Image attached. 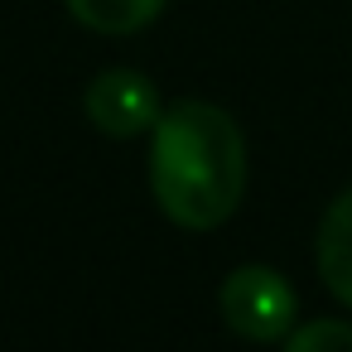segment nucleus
Instances as JSON below:
<instances>
[{
	"label": "nucleus",
	"mask_w": 352,
	"mask_h": 352,
	"mask_svg": "<svg viewBox=\"0 0 352 352\" xmlns=\"http://www.w3.org/2000/svg\"><path fill=\"white\" fill-rule=\"evenodd\" d=\"M150 193L188 232L222 227L246 193V140L212 102H174L150 131Z\"/></svg>",
	"instance_id": "obj_1"
},
{
	"label": "nucleus",
	"mask_w": 352,
	"mask_h": 352,
	"mask_svg": "<svg viewBox=\"0 0 352 352\" xmlns=\"http://www.w3.org/2000/svg\"><path fill=\"white\" fill-rule=\"evenodd\" d=\"M217 309L246 342H280L299 323V294L275 265H236L217 289Z\"/></svg>",
	"instance_id": "obj_2"
},
{
	"label": "nucleus",
	"mask_w": 352,
	"mask_h": 352,
	"mask_svg": "<svg viewBox=\"0 0 352 352\" xmlns=\"http://www.w3.org/2000/svg\"><path fill=\"white\" fill-rule=\"evenodd\" d=\"M82 107H87V121L102 135H116V140L150 135L155 121L164 116L160 87L145 73H135V68H107V73H97L87 82V92H82Z\"/></svg>",
	"instance_id": "obj_3"
},
{
	"label": "nucleus",
	"mask_w": 352,
	"mask_h": 352,
	"mask_svg": "<svg viewBox=\"0 0 352 352\" xmlns=\"http://www.w3.org/2000/svg\"><path fill=\"white\" fill-rule=\"evenodd\" d=\"M314 256H318V280L328 285V294L352 309V188H342L328 203V212L318 222Z\"/></svg>",
	"instance_id": "obj_4"
},
{
	"label": "nucleus",
	"mask_w": 352,
	"mask_h": 352,
	"mask_svg": "<svg viewBox=\"0 0 352 352\" xmlns=\"http://www.w3.org/2000/svg\"><path fill=\"white\" fill-rule=\"evenodd\" d=\"M63 6L92 34H140L160 20L169 0H63Z\"/></svg>",
	"instance_id": "obj_5"
},
{
	"label": "nucleus",
	"mask_w": 352,
	"mask_h": 352,
	"mask_svg": "<svg viewBox=\"0 0 352 352\" xmlns=\"http://www.w3.org/2000/svg\"><path fill=\"white\" fill-rule=\"evenodd\" d=\"M285 352H352V323L347 318H309L294 323L285 338Z\"/></svg>",
	"instance_id": "obj_6"
}]
</instances>
